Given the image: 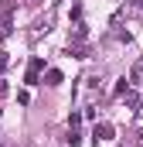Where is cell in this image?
Instances as JSON below:
<instances>
[{
	"instance_id": "6da1fadb",
	"label": "cell",
	"mask_w": 143,
	"mask_h": 147,
	"mask_svg": "<svg viewBox=\"0 0 143 147\" xmlns=\"http://www.w3.org/2000/svg\"><path fill=\"white\" fill-rule=\"evenodd\" d=\"M41 72H44V58H31V65H27V75H24V82H27V86H37Z\"/></svg>"
},
{
	"instance_id": "7a4b0ae2",
	"label": "cell",
	"mask_w": 143,
	"mask_h": 147,
	"mask_svg": "<svg viewBox=\"0 0 143 147\" xmlns=\"http://www.w3.org/2000/svg\"><path fill=\"white\" fill-rule=\"evenodd\" d=\"M112 134H116V130H112V123H96V130H92L96 144H99V140H112Z\"/></svg>"
},
{
	"instance_id": "3957f363",
	"label": "cell",
	"mask_w": 143,
	"mask_h": 147,
	"mask_svg": "<svg viewBox=\"0 0 143 147\" xmlns=\"http://www.w3.org/2000/svg\"><path fill=\"white\" fill-rule=\"evenodd\" d=\"M44 82H48V86H61V82H65V75L58 72V69H48V72H44Z\"/></svg>"
},
{
	"instance_id": "277c9868",
	"label": "cell",
	"mask_w": 143,
	"mask_h": 147,
	"mask_svg": "<svg viewBox=\"0 0 143 147\" xmlns=\"http://www.w3.org/2000/svg\"><path fill=\"white\" fill-rule=\"evenodd\" d=\"M130 86H133V82H130V79L123 75V79L116 82V89H112V96H116V99H119V96H126V92H130Z\"/></svg>"
},
{
	"instance_id": "5b68a950",
	"label": "cell",
	"mask_w": 143,
	"mask_h": 147,
	"mask_svg": "<svg viewBox=\"0 0 143 147\" xmlns=\"http://www.w3.org/2000/svg\"><path fill=\"white\" fill-rule=\"evenodd\" d=\"M68 55H75V58H89V48H85L82 41H75V45H68Z\"/></svg>"
},
{
	"instance_id": "8992f818",
	"label": "cell",
	"mask_w": 143,
	"mask_h": 147,
	"mask_svg": "<svg viewBox=\"0 0 143 147\" xmlns=\"http://www.w3.org/2000/svg\"><path fill=\"white\" fill-rule=\"evenodd\" d=\"M65 140H68V147H78L82 144V134H78L75 127H68V137H65Z\"/></svg>"
},
{
	"instance_id": "52a82bcc",
	"label": "cell",
	"mask_w": 143,
	"mask_h": 147,
	"mask_svg": "<svg viewBox=\"0 0 143 147\" xmlns=\"http://www.w3.org/2000/svg\"><path fill=\"white\" fill-rule=\"evenodd\" d=\"M10 31H14V28H10V17H0V38H7Z\"/></svg>"
},
{
	"instance_id": "ba28073f",
	"label": "cell",
	"mask_w": 143,
	"mask_h": 147,
	"mask_svg": "<svg viewBox=\"0 0 143 147\" xmlns=\"http://www.w3.org/2000/svg\"><path fill=\"white\" fill-rule=\"evenodd\" d=\"M126 106H140V96L136 92H126Z\"/></svg>"
},
{
	"instance_id": "9c48e42d",
	"label": "cell",
	"mask_w": 143,
	"mask_h": 147,
	"mask_svg": "<svg viewBox=\"0 0 143 147\" xmlns=\"http://www.w3.org/2000/svg\"><path fill=\"white\" fill-rule=\"evenodd\" d=\"M7 62H10V58H7V55H3V51H0V72H3V69H7Z\"/></svg>"
},
{
	"instance_id": "30bf717a",
	"label": "cell",
	"mask_w": 143,
	"mask_h": 147,
	"mask_svg": "<svg viewBox=\"0 0 143 147\" xmlns=\"http://www.w3.org/2000/svg\"><path fill=\"white\" fill-rule=\"evenodd\" d=\"M0 96H7V86H3V82H0Z\"/></svg>"
},
{
	"instance_id": "8fae6325",
	"label": "cell",
	"mask_w": 143,
	"mask_h": 147,
	"mask_svg": "<svg viewBox=\"0 0 143 147\" xmlns=\"http://www.w3.org/2000/svg\"><path fill=\"white\" fill-rule=\"evenodd\" d=\"M130 3H133V7H143V0H130Z\"/></svg>"
}]
</instances>
